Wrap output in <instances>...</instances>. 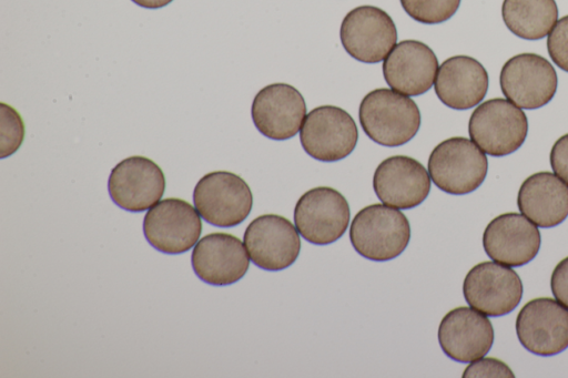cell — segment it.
<instances>
[{"instance_id":"1","label":"cell","mask_w":568,"mask_h":378,"mask_svg":"<svg viewBox=\"0 0 568 378\" xmlns=\"http://www.w3.org/2000/svg\"><path fill=\"white\" fill-rule=\"evenodd\" d=\"M358 119L372 141L389 147L409 142L422 123L416 102L386 88L372 90L362 99Z\"/></svg>"},{"instance_id":"2","label":"cell","mask_w":568,"mask_h":378,"mask_svg":"<svg viewBox=\"0 0 568 378\" xmlns=\"http://www.w3.org/2000/svg\"><path fill=\"white\" fill-rule=\"evenodd\" d=\"M353 248L364 258L386 262L399 256L410 239L407 217L386 204H371L359 210L349 227Z\"/></svg>"},{"instance_id":"3","label":"cell","mask_w":568,"mask_h":378,"mask_svg":"<svg viewBox=\"0 0 568 378\" xmlns=\"http://www.w3.org/2000/svg\"><path fill=\"white\" fill-rule=\"evenodd\" d=\"M427 168L430 180L440 191L465 195L477 190L485 181L488 160L471 140L453 136L433 149Z\"/></svg>"},{"instance_id":"4","label":"cell","mask_w":568,"mask_h":378,"mask_svg":"<svg viewBox=\"0 0 568 378\" xmlns=\"http://www.w3.org/2000/svg\"><path fill=\"white\" fill-rule=\"evenodd\" d=\"M468 133L484 153L505 156L524 144L528 120L525 112L508 99H490L473 111Z\"/></svg>"},{"instance_id":"5","label":"cell","mask_w":568,"mask_h":378,"mask_svg":"<svg viewBox=\"0 0 568 378\" xmlns=\"http://www.w3.org/2000/svg\"><path fill=\"white\" fill-rule=\"evenodd\" d=\"M193 203L200 216L209 224L233 227L251 213L253 195L247 183L237 174L214 171L196 183Z\"/></svg>"},{"instance_id":"6","label":"cell","mask_w":568,"mask_h":378,"mask_svg":"<svg viewBox=\"0 0 568 378\" xmlns=\"http://www.w3.org/2000/svg\"><path fill=\"white\" fill-rule=\"evenodd\" d=\"M304 151L321 162H337L348 156L358 141L352 115L335 105H321L310 111L300 130Z\"/></svg>"},{"instance_id":"7","label":"cell","mask_w":568,"mask_h":378,"mask_svg":"<svg viewBox=\"0 0 568 378\" xmlns=\"http://www.w3.org/2000/svg\"><path fill=\"white\" fill-rule=\"evenodd\" d=\"M351 210L345 196L328 186L306 191L294 207V223L304 239L315 245H328L346 232Z\"/></svg>"},{"instance_id":"8","label":"cell","mask_w":568,"mask_h":378,"mask_svg":"<svg viewBox=\"0 0 568 378\" xmlns=\"http://www.w3.org/2000/svg\"><path fill=\"white\" fill-rule=\"evenodd\" d=\"M524 293L519 275L509 266L486 260L473 266L463 283L467 304L488 317L511 313Z\"/></svg>"},{"instance_id":"9","label":"cell","mask_w":568,"mask_h":378,"mask_svg":"<svg viewBox=\"0 0 568 378\" xmlns=\"http://www.w3.org/2000/svg\"><path fill=\"white\" fill-rule=\"evenodd\" d=\"M339 39L353 59L374 64L384 61L395 47L397 29L383 9L359 6L348 11L342 20Z\"/></svg>"},{"instance_id":"10","label":"cell","mask_w":568,"mask_h":378,"mask_svg":"<svg viewBox=\"0 0 568 378\" xmlns=\"http://www.w3.org/2000/svg\"><path fill=\"white\" fill-rule=\"evenodd\" d=\"M516 334L529 353L548 357L568 348V308L557 299L537 297L527 302L516 317Z\"/></svg>"},{"instance_id":"11","label":"cell","mask_w":568,"mask_h":378,"mask_svg":"<svg viewBox=\"0 0 568 378\" xmlns=\"http://www.w3.org/2000/svg\"><path fill=\"white\" fill-rule=\"evenodd\" d=\"M499 83L506 99L520 109L535 110L552 100L558 78L546 58L536 53H520L504 63Z\"/></svg>"},{"instance_id":"12","label":"cell","mask_w":568,"mask_h":378,"mask_svg":"<svg viewBox=\"0 0 568 378\" xmlns=\"http://www.w3.org/2000/svg\"><path fill=\"white\" fill-rule=\"evenodd\" d=\"M189 202L169 197L152 206L143 219V234L151 246L165 254L187 252L199 241L202 222Z\"/></svg>"},{"instance_id":"13","label":"cell","mask_w":568,"mask_h":378,"mask_svg":"<svg viewBox=\"0 0 568 378\" xmlns=\"http://www.w3.org/2000/svg\"><path fill=\"white\" fill-rule=\"evenodd\" d=\"M243 239L253 264L271 272L290 267L301 251L296 227L290 219L277 214L254 218L247 225Z\"/></svg>"},{"instance_id":"14","label":"cell","mask_w":568,"mask_h":378,"mask_svg":"<svg viewBox=\"0 0 568 378\" xmlns=\"http://www.w3.org/2000/svg\"><path fill=\"white\" fill-rule=\"evenodd\" d=\"M165 190V176L152 160L133 155L119 162L108 181L111 200L121 208L139 213L154 206Z\"/></svg>"},{"instance_id":"15","label":"cell","mask_w":568,"mask_h":378,"mask_svg":"<svg viewBox=\"0 0 568 378\" xmlns=\"http://www.w3.org/2000/svg\"><path fill=\"white\" fill-rule=\"evenodd\" d=\"M251 115L261 134L271 140L284 141L301 130L306 116V103L293 85L272 83L254 96Z\"/></svg>"},{"instance_id":"16","label":"cell","mask_w":568,"mask_h":378,"mask_svg":"<svg viewBox=\"0 0 568 378\" xmlns=\"http://www.w3.org/2000/svg\"><path fill=\"white\" fill-rule=\"evenodd\" d=\"M541 235L538 227L518 213L494 217L483 234V247L493 260L509 267H520L538 254Z\"/></svg>"},{"instance_id":"17","label":"cell","mask_w":568,"mask_h":378,"mask_svg":"<svg viewBox=\"0 0 568 378\" xmlns=\"http://www.w3.org/2000/svg\"><path fill=\"white\" fill-rule=\"evenodd\" d=\"M378 200L392 207L410 210L422 204L430 192V176L424 165L407 155L383 160L373 175Z\"/></svg>"},{"instance_id":"18","label":"cell","mask_w":568,"mask_h":378,"mask_svg":"<svg viewBox=\"0 0 568 378\" xmlns=\"http://www.w3.org/2000/svg\"><path fill=\"white\" fill-rule=\"evenodd\" d=\"M437 336L447 357L470 362L488 354L494 343V328L488 316L470 306H459L442 318Z\"/></svg>"},{"instance_id":"19","label":"cell","mask_w":568,"mask_h":378,"mask_svg":"<svg viewBox=\"0 0 568 378\" xmlns=\"http://www.w3.org/2000/svg\"><path fill=\"white\" fill-rule=\"evenodd\" d=\"M191 263L195 275L206 284L226 286L247 272L250 256L243 243L229 233H210L195 244Z\"/></svg>"},{"instance_id":"20","label":"cell","mask_w":568,"mask_h":378,"mask_svg":"<svg viewBox=\"0 0 568 378\" xmlns=\"http://www.w3.org/2000/svg\"><path fill=\"white\" fill-rule=\"evenodd\" d=\"M438 60L434 51L418 40L395 44L383 62V75L392 90L407 96L426 93L435 82Z\"/></svg>"},{"instance_id":"21","label":"cell","mask_w":568,"mask_h":378,"mask_svg":"<svg viewBox=\"0 0 568 378\" xmlns=\"http://www.w3.org/2000/svg\"><path fill=\"white\" fill-rule=\"evenodd\" d=\"M488 85V73L478 60L469 55H454L438 67L434 90L446 106L468 110L484 100Z\"/></svg>"},{"instance_id":"22","label":"cell","mask_w":568,"mask_h":378,"mask_svg":"<svg viewBox=\"0 0 568 378\" xmlns=\"http://www.w3.org/2000/svg\"><path fill=\"white\" fill-rule=\"evenodd\" d=\"M517 206L536 226L555 227L568 216V184L555 173H534L521 183Z\"/></svg>"},{"instance_id":"23","label":"cell","mask_w":568,"mask_h":378,"mask_svg":"<svg viewBox=\"0 0 568 378\" xmlns=\"http://www.w3.org/2000/svg\"><path fill=\"white\" fill-rule=\"evenodd\" d=\"M501 17L508 30L525 40L548 35L558 20L555 0H504Z\"/></svg>"},{"instance_id":"24","label":"cell","mask_w":568,"mask_h":378,"mask_svg":"<svg viewBox=\"0 0 568 378\" xmlns=\"http://www.w3.org/2000/svg\"><path fill=\"white\" fill-rule=\"evenodd\" d=\"M404 11L415 21L437 24L450 19L462 0H399Z\"/></svg>"},{"instance_id":"25","label":"cell","mask_w":568,"mask_h":378,"mask_svg":"<svg viewBox=\"0 0 568 378\" xmlns=\"http://www.w3.org/2000/svg\"><path fill=\"white\" fill-rule=\"evenodd\" d=\"M24 125L20 114L10 105L1 103L0 157L13 154L22 143Z\"/></svg>"},{"instance_id":"26","label":"cell","mask_w":568,"mask_h":378,"mask_svg":"<svg viewBox=\"0 0 568 378\" xmlns=\"http://www.w3.org/2000/svg\"><path fill=\"white\" fill-rule=\"evenodd\" d=\"M547 50L552 62L568 72V16L557 20L548 33Z\"/></svg>"},{"instance_id":"27","label":"cell","mask_w":568,"mask_h":378,"mask_svg":"<svg viewBox=\"0 0 568 378\" xmlns=\"http://www.w3.org/2000/svg\"><path fill=\"white\" fill-rule=\"evenodd\" d=\"M464 378H479V377H504L514 378L515 374L504 361L494 357H481L465 368L463 372Z\"/></svg>"},{"instance_id":"28","label":"cell","mask_w":568,"mask_h":378,"mask_svg":"<svg viewBox=\"0 0 568 378\" xmlns=\"http://www.w3.org/2000/svg\"><path fill=\"white\" fill-rule=\"evenodd\" d=\"M549 162L554 173L568 184V133L561 135L554 143Z\"/></svg>"},{"instance_id":"29","label":"cell","mask_w":568,"mask_h":378,"mask_svg":"<svg viewBox=\"0 0 568 378\" xmlns=\"http://www.w3.org/2000/svg\"><path fill=\"white\" fill-rule=\"evenodd\" d=\"M550 288L555 299L568 308V256L555 266L550 276Z\"/></svg>"},{"instance_id":"30","label":"cell","mask_w":568,"mask_h":378,"mask_svg":"<svg viewBox=\"0 0 568 378\" xmlns=\"http://www.w3.org/2000/svg\"><path fill=\"white\" fill-rule=\"evenodd\" d=\"M135 4L146 9H159L168 6L173 0H132Z\"/></svg>"}]
</instances>
